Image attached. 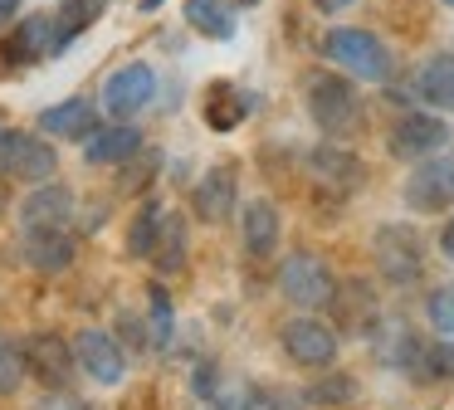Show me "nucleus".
I'll return each instance as SVG.
<instances>
[{"mask_svg": "<svg viewBox=\"0 0 454 410\" xmlns=\"http://www.w3.org/2000/svg\"><path fill=\"white\" fill-rule=\"evenodd\" d=\"M303 98H308V117L333 137L352 132V127L362 122V98H356L352 78H342V74H327V68L308 74Z\"/></svg>", "mask_w": 454, "mask_h": 410, "instance_id": "f257e3e1", "label": "nucleus"}, {"mask_svg": "<svg viewBox=\"0 0 454 410\" xmlns=\"http://www.w3.org/2000/svg\"><path fill=\"white\" fill-rule=\"evenodd\" d=\"M323 54L347 68V78L362 83H386L391 78V49L372 35V29H333L323 39Z\"/></svg>", "mask_w": 454, "mask_h": 410, "instance_id": "f03ea898", "label": "nucleus"}, {"mask_svg": "<svg viewBox=\"0 0 454 410\" xmlns=\"http://www.w3.org/2000/svg\"><path fill=\"white\" fill-rule=\"evenodd\" d=\"M59 171V152H54L44 137L25 132V127H0V176H11V181H54Z\"/></svg>", "mask_w": 454, "mask_h": 410, "instance_id": "7ed1b4c3", "label": "nucleus"}, {"mask_svg": "<svg viewBox=\"0 0 454 410\" xmlns=\"http://www.w3.org/2000/svg\"><path fill=\"white\" fill-rule=\"evenodd\" d=\"M372 254L381 279L395 283V288H405L425 273V240L415 234V225H381L372 240Z\"/></svg>", "mask_w": 454, "mask_h": 410, "instance_id": "20e7f679", "label": "nucleus"}, {"mask_svg": "<svg viewBox=\"0 0 454 410\" xmlns=\"http://www.w3.org/2000/svg\"><path fill=\"white\" fill-rule=\"evenodd\" d=\"M278 288H284V298L294 303V308L313 312V308H327V303H333L337 279H333V269H327L317 254L298 249V254H288L284 269H278Z\"/></svg>", "mask_w": 454, "mask_h": 410, "instance_id": "39448f33", "label": "nucleus"}, {"mask_svg": "<svg viewBox=\"0 0 454 410\" xmlns=\"http://www.w3.org/2000/svg\"><path fill=\"white\" fill-rule=\"evenodd\" d=\"M405 205L420 215H440L454 205V156H420L405 176Z\"/></svg>", "mask_w": 454, "mask_h": 410, "instance_id": "423d86ee", "label": "nucleus"}, {"mask_svg": "<svg viewBox=\"0 0 454 410\" xmlns=\"http://www.w3.org/2000/svg\"><path fill=\"white\" fill-rule=\"evenodd\" d=\"M74 361H79V371L89 381H98V386H122V381H128V351H122V342L103 327H83L79 337H74Z\"/></svg>", "mask_w": 454, "mask_h": 410, "instance_id": "0eeeda50", "label": "nucleus"}, {"mask_svg": "<svg viewBox=\"0 0 454 410\" xmlns=\"http://www.w3.org/2000/svg\"><path fill=\"white\" fill-rule=\"evenodd\" d=\"M278 342H284V351H288V361H294V367L317 371V367H333V361H337V327H333V322H323V318H294V322H284Z\"/></svg>", "mask_w": 454, "mask_h": 410, "instance_id": "6e6552de", "label": "nucleus"}, {"mask_svg": "<svg viewBox=\"0 0 454 410\" xmlns=\"http://www.w3.org/2000/svg\"><path fill=\"white\" fill-rule=\"evenodd\" d=\"M152 98H157V74H152L147 64H122L103 78V107H108V117H118V122L137 117L142 107H152Z\"/></svg>", "mask_w": 454, "mask_h": 410, "instance_id": "1a4fd4ad", "label": "nucleus"}, {"mask_svg": "<svg viewBox=\"0 0 454 410\" xmlns=\"http://www.w3.org/2000/svg\"><path fill=\"white\" fill-rule=\"evenodd\" d=\"M444 142H450V122H444L440 113H401L391 127V137H386L391 156H401V162L434 156V152H444Z\"/></svg>", "mask_w": 454, "mask_h": 410, "instance_id": "9d476101", "label": "nucleus"}, {"mask_svg": "<svg viewBox=\"0 0 454 410\" xmlns=\"http://www.w3.org/2000/svg\"><path fill=\"white\" fill-rule=\"evenodd\" d=\"M74 347L59 337V332H35L30 342H25V371H30L40 386L50 390H64L74 381Z\"/></svg>", "mask_w": 454, "mask_h": 410, "instance_id": "9b49d317", "label": "nucleus"}, {"mask_svg": "<svg viewBox=\"0 0 454 410\" xmlns=\"http://www.w3.org/2000/svg\"><path fill=\"white\" fill-rule=\"evenodd\" d=\"M235 205H239L235 166H210V171L196 181V191H191V210H196V220H206V225L235 220Z\"/></svg>", "mask_w": 454, "mask_h": 410, "instance_id": "f8f14e48", "label": "nucleus"}, {"mask_svg": "<svg viewBox=\"0 0 454 410\" xmlns=\"http://www.w3.org/2000/svg\"><path fill=\"white\" fill-rule=\"evenodd\" d=\"M20 230H69L74 220V191L59 181H40L30 185V195L20 201Z\"/></svg>", "mask_w": 454, "mask_h": 410, "instance_id": "ddd939ff", "label": "nucleus"}, {"mask_svg": "<svg viewBox=\"0 0 454 410\" xmlns=\"http://www.w3.org/2000/svg\"><path fill=\"white\" fill-rule=\"evenodd\" d=\"M308 171H313V181L323 185V191H337V195L362 191V181H366L362 156H352L347 146H333V142H323V146L308 152Z\"/></svg>", "mask_w": 454, "mask_h": 410, "instance_id": "4468645a", "label": "nucleus"}, {"mask_svg": "<svg viewBox=\"0 0 454 410\" xmlns=\"http://www.w3.org/2000/svg\"><path fill=\"white\" fill-rule=\"evenodd\" d=\"M54 54V15H25L20 25H11V35L0 39V59L11 68L40 64Z\"/></svg>", "mask_w": 454, "mask_h": 410, "instance_id": "2eb2a0df", "label": "nucleus"}, {"mask_svg": "<svg viewBox=\"0 0 454 410\" xmlns=\"http://www.w3.org/2000/svg\"><path fill=\"white\" fill-rule=\"evenodd\" d=\"M79 254L69 230H20V259L35 273H64Z\"/></svg>", "mask_w": 454, "mask_h": 410, "instance_id": "dca6fc26", "label": "nucleus"}, {"mask_svg": "<svg viewBox=\"0 0 454 410\" xmlns=\"http://www.w3.org/2000/svg\"><path fill=\"white\" fill-rule=\"evenodd\" d=\"M83 156L93 166H128L132 156H142V132L132 122H108V127H93L83 137Z\"/></svg>", "mask_w": 454, "mask_h": 410, "instance_id": "f3484780", "label": "nucleus"}, {"mask_svg": "<svg viewBox=\"0 0 454 410\" xmlns=\"http://www.w3.org/2000/svg\"><path fill=\"white\" fill-rule=\"evenodd\" d=\"M239 234H245V254L249 259H269L278 249V234H284V220H278L274 201H249L239 210Z\"/></svg>", "mask_w": 454, "mask_h": 410, "instance_id": "a211bd4d", "label": "nucleus"}, {"mask_svg": "<svg viewBox=\"0 0 454 410\" xmlns=\"http://www.w3.org/2000/svg\"><path fill=\"white\" fill-rule=\"evenodd\" d=\"M405 376L420 381V386L454 381V342H444V337H415V351H411V361H405Z\"/></svg>", "mask_w": 454, "mask_h": 410, "instance_id": "6ab92c4d", "label": "nucleus"}, {"mask_svg": "<svg viewBox=\"0 0 454 410\" xmlns=\"http://www.w3.org/2000/svg\"><path fill=\"white\" fill-rule=\"evenodd\" d=\"M93 127H98V113H93L89 98H64V103H54L40 113V132L64 137V142H83Z\"/></svg>", "mask_w": 454, "mask_h": 410, "instance_id": "aec40b11", "label": "nucleus"}, {"mask_svg": "<svg viewBox=\"0 0 454 410\" xmlns=\"http://www.w3.org/2000/svg\"><path fill=\"white\" fill-rule=\"evenodd\" d=\"M415 93L420 103H430L434 113H454V54H434L415 74Z\"/></svg>", "mask_w": 454, "mask_h": 410, "instance_id": "412c9836", "label": "nucleus"}, {"mask_svg": "<svg viewBox=\"0 0 454 410\" xmlns=\"http://www.w3.org/2000/svg\"><path fill=\"white\" fill-rule=\"evenodd\" d=\"M327 308H337V322H342L347 332H372V322H376V298H372V288H366L362 279L337 283Z\"/></svg>", "mask_w": 454, "mask_h": 410, "instance_id": "4be33fe9", "label": "nucleus"}, {"mask_svg": "<svg viewBox=\"0 0 454 410\" xmlns=\"http://www.w3.org/2000/svg\"><path fill=\"white\" fill-rule=\"evenodd\" d=\"M147 259H152V269H157V273H181V269H186V220H181V215L167 210V220H161L157 244H152Z\"/></svg>", "mask_w": 454, "mask_h": 410, "instance_id": "5701e85b", "label": "nucleus"}, {"mask_svg": "<svg viewBox=\"0 0 454 410\" xmlns=\"http://www.w3.org/2000/svg\"><path fill=\"white\" fill-rule=\"evenodd\" d=\"M98 10H103V0H64L59 15H54V54H64L83 29L98 25Z\"/></svg>", "mask_w": 454, "mask_h": 410, "instance_id": "b1692460", "label": "nucleus"}, {"mask_svg": "<svg viewBox=\"0 0 454 410\" xmlns=\"http://www.w3.org/2000/svg\"><path fill=\"white\" fill-rule=\"evenodd\" d=\"M176 337V308H171L167 288H147V347L167 351Z\"/></svg>", "mask_w": 454, "mask_h": 410, "instance_id": "393cba45", "label": "nucleus"}, {"mask_svg": "<svg viewBox=\"0 0 454 410\" xmlns=\"http://www.w3.org/2000/svg\"><path fill=\"white\" fill-rule=\"evenodd\" d=\"M191 29H200L206 39H230L235 35V15L225 10V0H186Z\"/></svg>", "mask_w": 454, "mask_h": 410, "instance_id": "a878e982", "label": "nucleus"}, {"mask_svg": "<svg viewBox=\"0 0 454 410\" xmlns=\"http://www.w3.org/2000/svg\"><path fill=\"white\" fill-rule=\"evenodd\" d=\"M206 400L215 410H254L259 406V390L249 386L245 376H215V386H210Z\"/></svg>", "mask_w": 454, "mask_h": 410, "instance_id": "bb28decb", "label": "nucleus"}, {"mask_svg": "<svg viewBox=\"0 0 454 410\" xmlns=\"http://www.w3.org/2000/svg\"><path fill=\"white\" fill-rule=\"evenodd\" d=\"M161 220H167V210H161V201H147L137 210V220H132V230H128V249L137 254V259H147L152 254V244H157V230H161Z\"/></svg>", "mask_w": 454, "mask_h": 410, "instance_id": "cd10ccee", "label": "nucleus"}, {"mask_svg": "<svg viewBox=\"0 0 454 410\" xmlns=\"http://www.w3.org/2000/svg\"><path fill=\"white\" fill-rule=\"evenodd\" d=\"M25 376H30V371H25V347L0 332V396H15V390L25 386Z\"/></svg>", "mask_w": 454, "mask_h": 410, "instance_id": "c85d7f7f", "label": "nucleus"}, {"mask_svg": "<svg viewBox=\"0 0 454 410\" xmlns=\"http://www.w3.org/2000/svg\"><path fill=\"white\" fill-rule=\"evenodd\" d=\"M206 122L215 127V132H230V127L245 122V103H239L235 93H225V88H215V93H210V107H206Z\"/></svg>", "mask_w": 454, "mask_h": 410, "instance_id": "c756f323", "label": "nucleus"}, {"mask_svg": "<svg viewBox=\"0 0 454 410\" xmlns=\"http://www.w3.org/2000/svg\"><path fill=\"white\" fill-rule=\"evenodd\" d=\"M425 308H430V322L440 332H454V283H440V288L430 293V303H425Z\"/></svg>", "mask_w": 454, "mask_h": 410, "instance_id": "7c9ffc66", "label": "nucleus"}, {"mask_svg": "<svg viewBox=\"0 0 454 410\" xmlns=\"http://www.w3.org/2000/svg\"><path fill=\"white\" fill-rule=\"evenodd\" d=\"M113 337L122 342V351H142V347H147V322L137 327V322H132L128 312H122V318H118V327H113Z\"/></svg>", "mask_w": 454, "mask_h": 410, "instance_id": "2f4dec72", "label": "nucleus"}, {"mask_svg": "<svg viewBox=\"0 0 454 410\" xmlns=\"http://www.w3.org/2000/svg\"><path fill=\"white\" fill-rule=\"evenodd\" d=\"M35 410H93V406H89V400H79V396H69V386H64V390H50Z\"/></svg>", "mask_w": 454, "mask_h": 410, "instance_id": "473e14b6", "label": "nucleus"}, {"mask_svg": "<svg viewBox=\"0 0 454 410\" xmlns=\"http://www.w3.org/2000/svg\"><path fill=\"white\" fill-rule=\"evenodd\" d=\"M342 396H352V381L347 376H337L333 386H313V400H342Z\"/></svg>", "mask_w": 454, "mask_h": 410, "instance_id": "72a5a7b5", "label": "nucleus"}, {"mask_svg": "<svg viewBox=\"0 0 454 410\" xmlns=\"http://www.w3.org/2000/svg\"><path fill=\"white\" fill-rule=\"evenodd\" d=\"M440 249H444V259H454V215L444 220V230H440Z\"/></svg>", "mask_w": 454, "mask_h": 410, "instance_id": "f704fd0d", "label": "nucleus"}, {"mask_svg": "<svg viewBox=\"0 0 454 410\" xmlns=\"http://www.w3.org/2000/svg\"><path fill=\"white\" fill-rule=\"evenodd\" d=\"M323 15H337V10H347V5H356V0H313Z\"/></svg>", "mask_w": 454, "mask_h": 410, "instance_id": "c9c22d12", "label": "nucleus"}, {"mask_svg": "<svg viewBox=\"0 0 454 410\" xmlns=\"http://www.w3.org/2000/svg\"><path fill=\"white\" fill-rule=\"evenodd\" d=\"M15 15H20V0H0V25H11Z\"/></svg>", "mask_w": 454, "mask_h": 410, "instance_id": "e433bc0d", "label": "nucleus"}, {"mask_svg": "<svg viewBox=\"0 0 454 410\" xmlns=\"http://www.w3.org/2000/svg\"><path fill=\"white\" fill-rule=\"evenodd\" d=\"M167 0H142V15H152V10H161Z\"/></svg>", "mask_w": 454, "mask_h": 410, "instance_id": "4c0bfd02", "label": "nucleus"}, {"mask_svg": "<svg viewBox=\"0 0 454 410\" xmlns=\"http://www.w3.org/2000/svg\"><path fill=\"white\" fill-rule=\"evenodd\" d=\"M239 5H259V0H239Z\"/></svg>", "mask_w": 454, "mask_h": 410, "instance_id": "58836bf2", "label": "nucleus"}, {"mask_svg": "<svg viewBox=\"0 0 454 410\" xmlns=\"http://www.w3.org/2000/svg\"><path fill=\"white\" fill-rule=\"evenodd\" d=\"M444 5H454V0H444Z\"/></svg>", "mask_w": 454, "mask_h": 410, "instance_id": "ea45409f", "label": "nucleus"}]
</instances>
